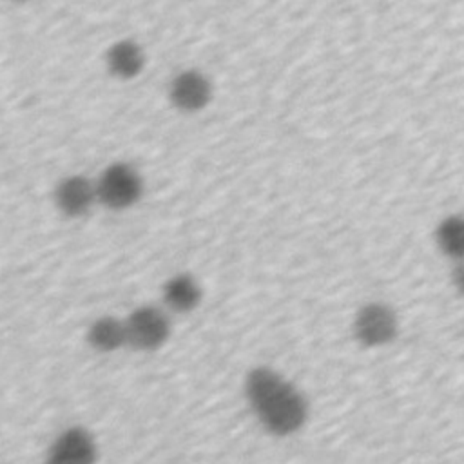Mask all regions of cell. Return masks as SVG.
<instances>
[{
	"label": "cell",
	"instance_id": "obj_9",
	"mask_svg": "<svg viewBox=\"0 0 464 464\" xmlns=\"http://www.w3.org/2000/svg\"><path fill=\"white\" fill-rule=\"evenodd\" d=\"M203 290L199 281L188 272L170 276L161 288V301L169 312L190 314L201 303Z\"/></svg>",
	"mask_w": 464,
	"mask_h": 464
},
{
	"label": "cell",
	"instance_id": "obj_4",
	"mask_svg": "<svg viewBox=\"0 0 464 464\" xmlns=\"http://www.w3.org/2000/svg\"><path fill=\"white\" fill-rule=\"evenodd\" d=\"M355 341L366 348H381L390 344L399 334V317L395 310L381 301L362 304L352 321Z\"/></svg>",
	"mask_w": 464,
	"mask_h": 464
},
{
	"label": "cell",
	"instance_id": "obj_6",
	"mask_svg": "<svg viewBox=\"0 0 464 464\" xmlns=\"http://www.w3.org/2000/svg\"><path fill=\"white\" fill-rule=\"evenodd\" d=\"M98 444L83 426L65 428L51 444L47 462L51 464H96Z\"/></svg>",
	"mask_w": 464,
	"mask_h": 464
},
{
	"label": "cell",
	"instance_id": "obj_8",
	"mask_svg": "<svg viewBox=\"0 0 464 464\" xmlns=\"http://www.w3.org/2000/svg\"><path fill=\"white\" fill-rule=\"evenodd\" d=\"M103 63L107 72L112 78L118 80H132L141 74L147 63V54L143 47L132 40V38H120L114 40L105 54H103Z\"/></svg>",
	"mask_w": 464,
	"mask_h": 464
},
{
	"label": "cell",
	"instance_id": "obj_14",
	"mask_svg": "<svg viewBox=\"0 0 464 464\" xmlns=\"http://www.w3.org/2000/svg\"><path fill=\"white\" fill-rule=\"evenodd\" d=\"M47 464H51V462H47Z\"/></svg>",
	"mask_w": 464,
	"mask_h": 464
},
{
	"label": "cell",
	"instance_id": "obj_2",
	"mask_svg": "<svg viewBox=\"0 0 464 464\" xmlns=\"http://www.w3.org/2000/svg\"><path fill=\"white\" fill-rule=\"evenodd\" d=\"M98 203L109 210H127L134 207L145 190L140 170L127 161L109 163L94 179Z\"/></svg>",
	"mask_w": 464,
	"mask_h": 464
},
{
	"label": "cell",
	"instance_id": "obj_13",
	"mask_svg": "<svg viewBox=\"0 0 464 464\" xmlns=\"http://www.w3.org/2000/svg\"><path fill=\"white\" fill-rule=\"evenodd\" d=\"M7 2H14V4H25V2H31V0H7Z\"/></svg>",
	"mask_w": 464,
	"mask_h": 464
},
{
	"label": "cell",
	"instance_id": "obj_3",
	"mask_svg": "<svg viewBox=\"0 0 464 464\" xmlns=\"http://www.w3.org/2000/svg\"><path fill=\"white\" fill-rule=\"evenodd\" d=\"M123 321L127 346L138 352H154L161 348L172 332L169 314L154 304L136 306Z\"/></svg>",
	"mask_w": 464,
	"mask_h": 464
},
{
	"label": "cell",
	"instance_id": "obj_10",
	"mask_svg": "<svg viewBox=\"0 0 464 464\" xmlns=\"http://www.w3.org/2000/svg\"><path fill=\"white\" fill-rule=\"evenodd\" d=\"M87 343L100 353H112L127 346L125 321L114 315L94 319L87 330Z\"/></svg>",
	"mask_w": 464,
	"mask_h": 464
},
{
	"label": "cell",
	"instance_id": "obj_12",
	"mask_svg": "<svg viewBox=\"0 0 464 464\" xmlns=\"http://www.w3.org/2000/svg\"><path fill=\"white\" fill-rule=\"evenodd\" d=\"M451 285L457 290V294H460L464 297V261H455L453 268H451Z\"/></svg>",
	"mask_w": 464,
	"mask_h": 464
},
{
	"label": "cell",
	"instance_id": "obj_7",
	"mask_svg": "<svg viewBox=\"0 0 464 464\" xmlns=\"http://www.w3.org/2000/svg\"><path fill=\"white\" fill-rule=\"evenodd\" d=\"M53 199L58 212L65 218H82L98 203L94 179L83 174H69L56 183Z\"/></svg>",
	"mask_w": 464,
	"mask_h": 464
},
{
	"label": "cell",
	"instance_id": "obj_11",
	"mask_svg": "<svg viewBox=\"0 0 464 464\" xmlns=\"http://www.w3.org/2000/svg\"><path fill=\"white\" fill-rule=\"evenodd\" d=\"M435 243L453 263L464 261V216L450 214L440 219L435 228Z\"/></svg>",
	"mask_w": 464,
	"mask_h": 464
},
{
	"label": "cell",
	"instance_id": "obj_5",
	"mask_svg": "<svg viewBox=\"0 0 464 464\" xmlns=\"http://www.w3.org/2000/svg\"><path fill=\"white\" fill-rule=\"evenodd\" d=\"M167 96L170 105L179 112H199L212 100V83L198 69H183L172 76Z\"/></svg>",
	"mask_w": 464,
	"mask_h": 464
},
{
	"label": "cell",
	"instance_id": "obj_1",
	"mask_svg": "<svg viewBox=\"0 0 464 464\" xmlns=\"http://www.w3.org/2000/svg\"><path fill=\"white\" fill-rule=\"evenodd\" d=\"M243 393L259 426L274 437H290L308 420L310 406L304 393L274 368L248 370Z\"/></svg>",
	"mask_w": 464,
	"mask_h": 464
}]
</instances>
